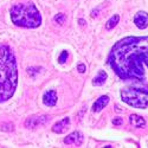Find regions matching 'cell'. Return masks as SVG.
Returning a JSON list of instances; mask_svg holds the SVG:
<instances>
[{
  "label": "cell",
  "instance_id": "cell-11",
  "mask_svg": "<svg viewBox=\"0 0 148 148\" xmlns=\"http://www.w3.org/2000/svg\"><path fill=\"white\" fill-rule=\"evenodd\" d=\"M129 122H130V125L135 128H142L145 127L146 125V120L139 115H135V114H132L129 116Z\"/></svg>",
  "mask_w": 148,
  "mask_h": 148
},
{
  "label": "cell",
  "instance_id": "cell-10",
  "mask_svg": "<svg viewBox=\"0 0 148 148\" xmlns=\"http://www.w3.org/2000/svg\"><path fill=\"white\" fill-rule=\"evenodd\" d=\"M108 103H109V96H107V95L101 96V97L94 103V106H92V112H94V113H100L103 108H106V106H107Z\"/></svg>",
  "mask_w": 148,
  "mask_h": 148
},
{
  "label": "cell",
  "instance_id": "cell-13",
  "mask_svg": "<svg viewBox=\"0 0 148 148\" xmlns=\"http://www.w3.org/2000/svg\"><path fill=\"white\" fill-rule=\"evenodd\" d=\"M119 20H120V16H119V14L113 16L112 18H110V19L107 21V24H106V29H107V30H112V29H114V27L117 25Z\"/></svg>",
  "mask_w": 148,
  "mask_h": 148
},
{
  "label": "cell",
  "instance_id": "cell-16",
  "mask_svg": "<svg viewBox=\"0 0 148 148\" xmlns=\"http://www.w3.org/2000/svg\"><path fill=\"white\" fill-rule=\"evenodd\" d=\"M68 51H63V52H62V55L59 56V59H58V62H59V63L60 64H64L65 63V60H66V58H68Z\"/></svg>",
  "mask_w": 148,
  "mask_h": 148
},
{
  "label": "cell",
  "instance_id": "cell-17",
  "mask_svg": "<svg viewBox=\"0 0 148 148\" xmlns=\"http://www.w3.org/2000/svg\"><path fill=\"white\" fill-rule=\"evenodd\" d=\"M122 119L121 117H115L114 120H113V125H115V126H121L122 125Z\"/></svg>",
  "mask_w": 148,
  "mask_h": 148
},
{
  "label": "cell",
  "instance_id": "cell-4",
  "mask_svg": "<svg viewBox=\"0 0 148 148\" xmlns=\"http://www.w3.org/2000/svg\"><path fill=\"white\" fill-rule=\"evenodd\" d=\"M122 101L134 108L148 107V89L146 88H126L121 91Z\"/></svg>",
  "mask_w": 148,
  "mask_h": 148
},
{
  "label": "cell",
  "instance_id": "cell-8",
  "mask_svg": "<svg viewBox=\"0 0 148 148\" xmlns=\"http://www.w3.org/2000/svg\"><path fill=\"white\" fill-rule=\"evenodd\" d=\"M43 102L47 107H55L57 103V94L55 90H47L43 96Z\"/></svg>",
  "mask_w": 148,
  "mask_h": 148
},
{
  "label": "cell",
  "instance_id": "cell-12",
  "mask_svg": "<svg viewBox=\"0 0 148 148\" xmlns=\"http://www.w3.org/2000/svg\"><path fill=\"white\" fill-rule=\"evenodd\" d=\"M107 81V73L104 70H100L98 71V73L92 79V85H95V87H100V85H103Z\"/></svg>",
  "mask_w": 148,
  "mask_h": 148
},
{
  "label": "cell",
  "instance_id": "cell-9",
  "mask_svg": "<svg viewBox=\"0 0 148 148\" xmlns=\"http://www.w3.org/2000/svg\"><path fill=\"white\" fill-rule=\"evenodd\" d=\"M69 125H70V119L64 117L63 120H60L57 123H55L53 127H52V132L57 133V134H62V133L66 132V129L69 128Z\"/></svg>",
  "mask_w": 148,
  "mask_h": 148
},
{
  "label": "cell",
  "instance_id": "cell-6",
  "mask_svg": "<svg viewBox=\"0 0 148 148\" xmlns=\"http://www.w3.org/2000/svg\"><path fill=\"white\" fill-rule=\"evenodd\" d=\"M134 24L140 30L146 29L148 26V13L147 12H143V11L138 12V13L134 16Z\"/></svg>",
  "mask_w": 148,
  "mask_h": 148
},
{
  "label": "cell",
  "instance_id": "cell-3",
  "mask_svg": "<svg viewBox=\"0 0 148 148\" xmlns=\"http://www.w3.org/2000/svg\"><path fill=\"white\" fill-rule=\"evenodd\" d=\"M10 13L13 24L19 27L36 29L42 24V16L32 3L12 6Z\"/></svg>",
  "mask_w": 148,
  "mask_h": 148
},
{
  "label": "cell",
  "instance_id": "cell-2",
  "mask_svg": "<svg viewBox=\"0 0 148 148\" xmlns=\"http://www.w3.org/2000/svg\"><path fill=\"white\" fill-rule=\"evenodd\" d=\"M18 84L17 62L7 45H0V103L13 96Z\"/></svg>",
  "mask_w": 148,
  "mask_h": 148
},
{
  "label": "cell",
  "instance_id": "cell-1",
  "mask_svg": "<svg viewBox=\"0 0 148 148\" xmlns=\"http://www.w3.org/2000/svg\"><path fill=\"white\" fill-rule=\"evenodd\" d=\"M109 64L121 79L143 85L148 73V37H127L117 42L110 51Z\"/></svg>",
  "mask_w": 148,
  "mask_h": 148
},
{
  "label": "cell",
  "instance_id": "cell-7",
  "mask_svg": "<svg viewBox=\"0 0 148 148\" xmlns=\"http://www.w3.org/2000/svg\"><path fill=\"white\" fill-rule=\"evenodd\" d=\"M83 142V135L79 132H73L71 134H69L68 136L64 139V143L66 145H82Z\"/></svg>",
  "mask_w": 148,
  "mask_h": 148
},
{
  "label": "cell",
  "instance_id": "cell-15",
  "mask_svg": "<svg viewBox=\"0 0 148 148\" xmlns=\"http://www.w3.org/2000/svg\"><path fill=\"white\" fill-rule=\"evenodd\" d=\"M65 20H66V17H65L64 13H58L55 17V21L58 23V24H63V23H65Z\"/></svg>",
  "mask_w": 148,
  "mask_h": 148
},
{
  "label": "cell",
  "instance_id": "cell-14",
  "mask_svg": "<svg viewBox=\"0 0 148 148\" xmlns=\"http://www.w3.org/2000/svg\"><path fill=\"white\" fill-rule=\"evenodd\" d=\"M14 129V126L12 123H3L0 125V130H5V132H12Z\"/></svg>",
  "mask_w": 148,
  "mask_h": 148
},
{
  "label": "cell",
  "instance_id": "cell-5",
  "mask_svg": "<svg viewBox=\"0 0 148 148\" xmlns=\"http://www.w3.org/2000/svg\"><path fill=\"white\" fill-rule=\"evenodd\" d=\"M50 120L49 119V116L46 115H43V116H31L26 120L25 122V126L26 128H37V127H39L42 125H45V123Z\"/></svg>",
  "mask_w": 148,
  "mask_h": 148
},
{
  "label": "cell",
  "instance_id": "cell-18",
  "mask_svg": "<svg viewBox=\"0 0 148 148\" xmlns=\"http://www.w3.org/2000/svg\"><path fill=\"white\" fill-rule=\"evenodd\" d=\"M77 70H78V72L84 73V72H85V65H84V64H78V65H77Z\"/></svg>",
  "mask_w": 148,
  "mask_h": 148
}]
</instances>
